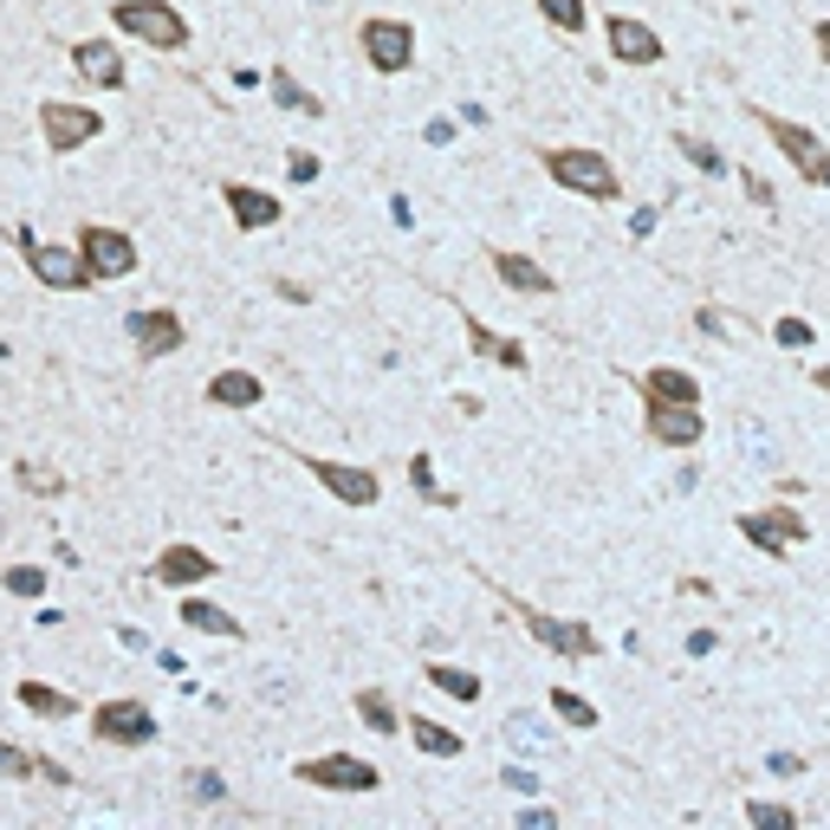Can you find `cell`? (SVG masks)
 Returning a JSON list of instances; mask_svg holds the SVG:
<instances>
[{"label": "cell", "instance_id": "6da1fadb", "mask_svg": "<svg viewBox=\"0 0 830 830\" xmlns=\"http://www.w3.org/2000/svg\"><path fill=\"white\" fill-rule=\"evenodd\" d=\"M546 176L571 195H591V202H617L622 195V176L597 149H546Z\"/></svg>", "mask_w": 830, "mask_h": 830}, {"label": "cell", "instance_id": "7a4b0ae2", "mask_svg": "<svg viewBox=\"0 0 830 830\" xmlns=\"http://www.w3.org/2000/svg\"><path fill=\"white\" fill-rule=\"evenodd\" d=\"M117 26L137 33L143 46H156V53H182L189 46V20L169 0H117Z\"/></svg>", "mask_w": 830, "mask_h": 830}, {"label": "cell", "instance_id": "3957f363", "mask_svg": "<svg viewBox=\"0 0 830 830\" xmlns=\"http://www.w3.org/2000/svg\"><path fill=\"white\" fill-rule=\"evenodd\" d=\"M292 778H305V785H318V792H377L383 785V772L370 760H357V753H318V760H299L292 765Z\"/></svg>", "mask_w": 830, "mask_h": 830}, {"label": "cell", "instance_id": "277c9868", "mask_svg": "<svg viewBox=\"0 0 830 830\" xmlns=\"http://www.w3.org/2000/svg\"><path fill=\"white\" fill-rule=\"evenodd\" d=\"M357 46H363V59H370L377 71H410L415 66V26H410V20L377 13V20H363Z\"/></svg>", "mask_w": 830, "mask_h": 830}, {"label": "cell", "instance_id": "5b68a950", "mask_svg": "<svg viewBox=\"0 0 830 830\" xmlns=\"http://www.w3.org/2000/svg\"><path fill=\"white\" fill-rule=\"evenodd\" d=\"M78 254H85L91 279H131L137 273V240L117 234V227H104V221H91V227L78 234Z\"/></svg>", "mask_w": 830, "mask_h": 830}, {"label": "cell", "instance_id": "8992f818", "mask_svg": "<svg viewBox=\"0 0 830 830\" xmlns=\"http://www.w3.org/2000/svg\"><path fill=\"white\" fill-rule=\"evenodd\" d=\"M40 131H46V143H53V156H71V149H85V143L104 131V111L53 98V104H40Z\"/></svg>", "mask_w": 830, "mask_h": 830}, {"label": "cell", "instance_id": "52a82bcc", "mask_svg": "<svg viewBox=\"0 0 830 830\" xmlns=\"http://www.w3.org/2000/svg\"><path fill=\"white\" fill-rule=\"evenodd\" d=\"M20 247H26V267L40 285H53V292H78V285H91V267H85V254H71V247H46V240H33L26 227H20Z\"/></svg>", "mask_w": 830, "mask_h": 830}, {"label": "cell", "instance_id": "ba28073f", "mask_svg": "<svg viewBox=\"0 0 830 830\" xmlns=\"http://www.w3.org/2000/svg\"><path fill=\"white\" fill-rule=\"evenodd\" d=\"M760 124H765V137H772L778 149H785V156H792V169H798L805 182H830L825 143L811 137L805 124H792V117H772V111H760Z\"/></svg>", "mask_w": 830, "mask_h": 830}, {"label": "cell", "instance_id": "9c48e42d", "mask_svg": "<svg viewBox=\"0 0 830 830\" xmlns=\"http://www.w3.org/2000/svg\"><path fill=\"white\" fill-rule=\"evenodd\" d=\"M91 727H98V740H111V747H149L156 740V714L143 707V700H104L98 714H91Z\"/></svg>", "mask_w": 830, "mask_h": 830}, {"label": "cell", "instance_id": "30bf717a", "mask_svg": "<svg viewBox=\"0 0 830 830\" xmlns=\"http://www.w3.org/2000/svg\"><path fill=\"white\" fill-rule=\"evenodd\" d=\"M305 468H312V481L325 486L332 500H345V506H377V493H383V481L370 468H350V461H305Z\"/></svg>", "mask_w": 830, "mask_h": 830}, {"label": "cell", "instance_id": "8fae6325", "mask_svg": "<svg viewBox=\"0 0 830 830\" xmlns=\"http://www.w3.org/2000/svg\"><path fill=\"white\" fill-rule=\"evenodd\" d=\"M642 415H649V435H655L662 448H694V441L707 435L700 410H688V403H662V396H649Z\"/></svg>", "mask_w": 830, "mask_h": 830}, {"label": "cell", "instance_id": "7c38bea8", "mask_svg": "<svg viewBox=\"0 0 830 830\" xmlns=\"http://www.w3.org/2000/svg\"><path fill=\"white\" fill-rule=\"evenodd\" d=\"M519 622L552 649V655H597V636L584 629V622H564V617H546V610H532V604H519Z\"/></svg>", "mask_w": 830, "mask_h": 830}, {"label": "cell", "instance_id": "4fadbf2b", "mask_svg": "<svg viewBox=\"0 0 830 830\" xmlns=\"http://www.w3.org/2000/svg\"><path fill=\"white\" fill-rule=\"evenodd\" d=\"M610 53H617L622 66H655L662 59V33L649 26V20H636V13H610Z\"/></svg>", "mask_w": 830, "mask_h": 830}, {"label": "cell", "instance_id": "5bb4252c", "mask_svg": "<svg viewBox=\"0 0 830 830\" xmlns=\"http://www.w3.org/2000/svg\"><path fill=\"white\" fill-rule=\"evenodd\" d=\"M131 338H137V350L156 363V357L182 350V318H176L169 305H137V312H131Z\"/></svg>", "mask_w": 830, "mask_h": 830}, {"label": "cell", "instance_id": "9a60e30c", "mask_svg": "<svg viewBox=\"0 0 830 830\" xmlns=\"http://www.w3.org/2000/svg\"><path fill=\"white\" fill-rule=\"evenodd\" d=\"M740 532H747V539H753L760 552L785 558V546H792V539H805L811 526H805V519H798L792 506H778V513H740Z\"/></svg>", "mask_w": 830, "mask_h": 830}, {"label": "cell", "instance_id": "2e32d148", "mask_svg": "<svg viewBox=\"0 0 830 830\" xmlns=\"http://www.w3.org/2000/svg\"><path fill=\"white\" fill-rule=\"evenodd\" d=\"M221 202H227V214H234V227H247V234H260V227H273L279 214V195H267V189H254V182H227L221 189Z\"/></svg>", "mask_w": 830, "mask_h": 830}, {"label": "cell", "instance_id": "e0dca14e", "mask_svg": "<svg viewBox=\"0 0 830 830\" xmlns=\"http://www.w3.org/2000/svg\"><path fill=\"white\" fill-rule=\"evenodd\" d=\"M260 396H267V383H260L254 370H221V377H208V403L227 410V415L260 410Z\"/></svg>", "mask_w": 830, "mask_h": 830}, {"label": "cell", "instance_id": "ac0fdd59", "mask_svg": "<svg viewBox=\"0 0 830 830\" xmlns=\"http://www.w3.org/2000/svg\"><path fill=\"white\" fill-rule=\"evenodd\" d=\"M71 66H78V78H91V85H104V91L124 85V53H117L111 40H78V46H71Z\"/></svg>", "mask_w": 830, "mask_h": 830}, {"label": "cell", "instance_id": "d6986e66", "mask_svg": "<svg viewBox=\"0 0 830 830\" xmlns=\"http://www.w3.org/2000/svg\"><path fill=\"white\" fill-rule=\"evenodd\" d=\"M214 577V558L202 546H169V552H156V584H176V591H189V584H202Z\"/></svg>", "mask_w": 830, "mask_h": 830}, {"label": "cell", "instance_id": "ffe728a7", "mask_svg": "<svg viewBox=\"0 0 830 830\" xmlns=\"http://www.w3.org/2000/svg\"><path fill=\"white\" fill-rule=\"evenodd\" d=\"M486 260H493V273L506 279L513 292H532V299H546V292H558V279L546 273L539 260H526V254H500V247H493Z\"/></svg>", "mask_w": 830, "mask_h": 830}, {"label": "cell", "instance_id": "44dd1931", "mask_svg": "<svg viewBox=\"0 0 830 830\" xmlns=\"http://www.w3.org/2000/svg\"><path fill=\"white\" fill-rule=\"evenodd\" d=\"M642 396H662V403H688V410H700V383H694L688 370H675V363H655V370L642 377Z\"/></svg>", "mask_w": 830, "mask_h": 830}, {"label": "cell", "instance_id": "7402d4cb", "mask_svg": "<svg viewBox=\"0 0 830 830\" xmlns=\"http://www.w3.org/2000/svg\"><path fill=\"white\" fill-rule=\"evenodd\" d=\"M403 727L415 733V753H428V760H461V747H468L455 727H441V720H428V714H415Z\"/></svg>", "mask_w": 830, "mask_h": 830}, {"label": "cell", "instance_id": "603a6c76", "mask_svg": "<svg viewBox=\"0 0 830 830\" xmlns=\"http://www.w3.org/2000/svg\"><path fill=\"white\" fill-rule=\"evenodd\" d=\"M500 733H506V747H513V753H552V747H558V733L539 720V714H506V727H500Z\"/></svg>", "mask_w": 830, "mask_h": 830}, {"label": "cell", "instance_id": "cb8c5ba5", "mask_svg": "<svg viewBox=\"0 0 830 830\" xmlns=\"http://www.w3.org/2000/svg\"><path fill=\"white\" fill-rule=\"evenodd\" d=\"M20 707L40 714V720H71L78 714V700L66 688H46V682H20Z\"/></svg>", "mask_w": 830, "mask_h": 830}, {"label": "cell", "instance_id": "d4e9b609", "mask_svg": "<svg viewBox=\"0 0 830 830\" xmlns=\"http://www.w3.org/2000/svg\"><path fill=\"white\" fill-rule=\"evenodd\" d=\"M468 345L481 350V357H493L500 370H526V345H519V338H493L481 318H468Z\"/></svg>", "mask_w": 830, "mask_h": 830}, {"label": "cell", "instance_id": "484cf974", "mask_svg": "<svg viewBox=\"0 0 830 830\" xmlns=\"http://www.w3.org/2000/svg\"><path fill=\"white\" fill-rule=\"evenodd\" d=\"M267 91H273V104H279V111H299V117H318V111H325V104H318V98H312V91H305V85H299V78H292L285 66H279L273 78H267Z\"/></svg>", "mask_w": 830, "mask_h": 830}, {"label": "cell", "instance_id": "4316f807", "mask_svg": "<svg viewBox=\"0 0 830 830\" xmlns=\"http://www.w3.org/2000/svg\"><path fill=\"white\" fill-rule=\"evenodd\" d=\"M357 720H363L370 733H403V720H396V707H390V694H383V688L357 694Z\"/></svg>", "mask_w": 830, "mask_h": 830}, {"label": "cell", "instance_id": "83f0119b", "mask_svg": "<svg viewBox=\"0 0 830 830\" xmlns=\"http://www.w3.org/2000/svg\"><path fill=\"white\" fill-rule=\"evenodd\" d=\"M422 675H428L441 694H455V700H481V675H468V669H455V662H428Z\"/></svg>", "mask_w": 830, "mask_h": 830}, {"label": "cell", "instance_id": "f1b7e54d", "mask_svg": "<svg viewBox=\"0 0 830 830\" xmlns=\"http://www.w3.org/2000/svg\"><path fill=\"white\" fill-rule=\"evenodd\" d=\"M182 622H189V629H202V636H227V642L240 636V622L227 617V610H214V604H202V597H189V604H182Z\"/></svg>", "mask_w": 830, "mask_h": 830}, {"label": "cell", "instance_id": "f546056e", "mask_svg": "<svg viewBox=\"0 0 830 830\" xmlns=\"http://www.w3.org/2000/svg\"><path fill=\"white\" fill-rule=\"evenodd\" d=\"M552 714L571 727V733H591V727H597V707H591L584 694H571V688H552Z\"/></svg>", "mask_w": 830, "mask_h": 830}, {"label": "cell", "instance_id": "4dcf8cb0", "mask_svg": "<svg viewBox=\"0 0 830 830\" xmlns=\"http://www.w3.org/2000/svg\"><path fill=\"white\" fill-rule=\"evenodd\" d=\"M675 156H688L700 176H720V169H727V156H720L707 137H694V131H675Z\"/></svg>", "mask_w": 830, "mask_h": 830}, {"label": "cell", "instance_id": "1f68e13d", "mask_svg": "<svg viewBox=\"0 0 830 830\" xmlns=\"http://www.w3.org/2000/svg\"><path fill=\"white\" fill-rule=\"evenodd\" d=\"M740 441H747L753 468H778V441L765 435V422H760V415H740Z\"/></svg>", "mask_w": 830, "mask_h": 830}, {"label": "cell", "instance_id": "d6a6232c", "mask_svg": "<svg viewBox=\"0 0 830 830\" xmlns=\"http://www.w3.org/2000/svg\"><path fill=\"white\" fill-rule=\"evenodd\" d=\"M13 474H20V486H26V493H40V500H59V493H66V481H59L53 468H40V461H20Z\"/></svg>", "mask_w": 830, "mask_h": 830}, {"label": "cell", "instance_id": "836d02e7", "mask_svg": "<svg viewBox=\"0 0 830 830\" xmlns=\"http://www.w3.org/2000/svg\"><path fill=\"white\" fill-rule=\"evenodd\" d=\"M539 13H546L552 26H564L571 40H577V33H584V20H591V13H584V0H539Z\"/></svg>", "mask_w": 830, "mask_h": 830}, {"label": "cell", "instance_id": "e575fe53", "mask_svg": "<svg viewBox=\"0 0 830 830\" xmlns=\"http://www.w3.org/2000/svg\"><path fill=\"white\" fill-rule=\"evenodd\" d=\"M747 818H753L760 830H792V825H798V818H792L785 805H772V798H753V805H747Z\"/></svg>", "mask_w": 830, "mask_h": 830}, {"label": "cell", "instance_id": "d590c367", "mask_svg": "<svg viewBox=\"0 0 830 830\" xmlns=\"http://www.w3.org/2000/svg\"><path fill=\"white\" fill-rule=\"evenodd\" d=\"M7 591H13V597H40V591H46V571H40V564H13V571H7Z\"/></svg>", "mask_w": 830, "mask_h": 830}, {"label": "cell", "instance_id": "8d00e7d4", "mask_svg": "<svg viewBox=\"0 0 830 830\" xmlns=\"http://www.w3.org/2000/svg\"><path fill=\"white\" fill-rule=\"evenodd\" d=\"M772 338H778L785 350H811V325H805V318H778Z\"/></svg>", "mask_w": 830, "mask_h": 830}, {"label": "cell", "instance_id": "74e56055", "mask_svg": "<svg viewBox=\"0 0 830 830\" xmlns=\"http://www.w3.org/2000/svg\"><path fill=\"white\" fill-rule=\"evenodd\" d=\"M189 792H195L202 805H221V798H227V785H221V772H189Z\"/></svg>", "mask_w": 830, "mask_h": 830}, {"label": "cell", "instance_id": "f35d334b", "mask_svg": "<svg viewBox=\"0 0 830 830\" xmlns=\"http://www.w3.org/2000/svg\"><path fill=\"white\" fill-rule=\"evenodd\" d=\"M26 772H33V753H20V747L0 740V778H26Z\"/></svg>", "mask_w": 830, "mask_h": 830}, {"label": "cell", "instance_id": "ab89813d", "mask_svg": "<svg viewBox=\"0 0 830 830\" xmlns=\"http://www.w3.org/2000/svg\"><path fill=\"white\" fill-rule=\"evenodd\" d=\"M500 785H506V792H519V798H526V792H539V785H546V778H539V772H526V765H506V772H500Z\"/></svg>", "mask_w": 830, "mask_h": 830}, {"label": "cell", "instance_id": "60d3db41", "mask_svg": "<svg viewBox=\"0 0 830 830\" xmlns=\"http://www.w3.org/2000/svg\"><path fill=\"white\" fill-rule=\"evenodd\" d=\"M285 169H292V182H318V156H312V149H292Z\"/></svg>", "mask_w": 830, "mask_h": 830}, {"label": "cell", "instance_id": "b9f144b4", "mask_svg": "<svg viewBox=\"0 0 830 830\" xmlns=\"http://www.w3.org/2000/svg\"><path fill=\"white\" fill-rule=\"evenodd\" d=\"M410 481L422 486V493H435V474H428V461H422V455L410 461ZM435 500H441V493H435Z\"/></svg>", "mask_w": 830, "mask_h": 830}, {"label": "cell", "instance_id": "7bdbcfd3", "mask_svg": "<svg viewBox=\"0 0 830 830\" xmlns=\"http://www.w3.org/2000/svg\"><path fill=\"white\" fill-rule=\"evenodd\" d=\"M649 227H655V208H636V214H629V234H636V240H642V234H649Z\"/></svg>", "mask_w": 830, "mask_h": 830}, {"label": "cell", "instance_id": "ee69618b", "mask_svg": "<svg viewBox=\"0 0 830 830\" xmlns=\"http://www.w3.org/2000/svg\"><path fill=\"white\" fill-rule=\"evenodd\" d=\"M772 772H785V778H792V772H805V760H798V753H772Z\"/></svg>", "mask_w": 830, "mask_h": 830}, {"label": "cell", "instance_id": "f6af8a7d", "mask_svg": "<svg viewBox=\"0 0 830 830\" xmlns=\"http://www.w3.org/2000/svg\"><path fill=\"white\" fill-rule=\"evenodd\" d=\"M818 53H825V66H830V20H818Z\"/></svg>", "mask_w": 830, "mask_h": 830}, {"label": "cell", "instance_id": "bcb514c9", "mask_svg": "<svg viewBox=\"0 0 830 830\" xmlns=\"http://www.w3.org/2000/svg\"><path fill=\"white\" fill-rule=\"evenodd\" d=\"M318 7H332V0H318Z\"/></svg>", "mask_w": 830, "mask_h": 830}]
</instances>
